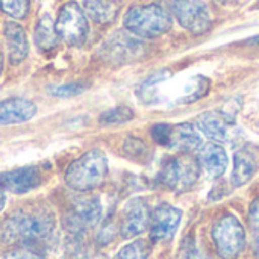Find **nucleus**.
<instances>
[{
    "label": "nucleus",
    "mask_w": 259,
    "mask_h": 259,
    "mask_svg": "<svg viewBox=\"0 0 259 259\" xmlns=\"http://www.w3.org/2000/svg\"><path fill=\"white\" fill-rule=\"evenodd\" d=\"M55 225V212L46 205L20 208L0 225V240L6 244L33 243L47 237Z\"/></svg>",
    "instance_id": "nucleus-1"
},
{
    "label": "nucleus",
    "mask_w": 259,
    "mask_h": 259,
    "mask_svg": "<svg viewBox=\"0 0 259 259\" xmlns=\"http://www.w3.org/2000/svg\"><path fill=\"white\" fill-rule=\"evenodd\" d=\"M108 158L100 149H91L73 161L65 171L67 185L80 193L96 190L108 176Z\"/></svg>",
    "instance_id": "nucleus-2"
},
{
    "label": "nucleus",
    "mask_w": 259,
    "mask_h": 259,
    "mask_svg": "<svg viewBox=\"0 0 259 259\" xmlns=\"http://www.w3.org/2000/svg\"><path fill=\"white\" fill-rule=\"evenodd\" d=\"M126 30L138 38H156L167 33L173 26L170 12L161 5H141L131 8L123 20Z\"/></svg>",
    "instance_id": "nucleus-3"
},
{
    "label": "nucleus",
    "mask_w": 259,
    "mask_h": 259,
    "mask_svg": "<svg viewBox=\"0 0 259 259\" xmlns=\"http://www.w3.org/2000/svg\"><path fill=\"white\" fill-rule=\"evenodd\" d=\"M200 176V164L187 153L168 156L162 161L156 181L161 187L173 193L191 190Z\"/></svg>",
    "instance_id": "nucleus-4"
},
{
    "label": "nucleus",
    "mask_w": 259,
    "mask_h": 259,
    "mask_svg": "<svg viewBox=\"0 0 259 259\" xmlns=\"http://www.w3.org/2000/svg\"><path fill=\"white\" fill-rule=\"evenodd\" d=\"M212 240L222 259H238L246 247V232L234 214H223L212 226Z\"/></svg>",
    "instance_id": "nucleus-5"
},
{
    "label": "nucleus",
    "mask_w": 259,
    "mask_h": 259,
    "mask_svg": "<svg viewBox=\"0 0 259 259\" xmlns=\"http://www.w3.org/2000/svg\"><path fill=\"white\" fill-rule=\"evenodd\" d=\"M147 53L146 44L134 33L117 30L100 47V56L109 64H129Z\"/></svg>",
    "instance_id": "nucleus-6"
},
{
    "label": "nucleus",
    "mask_w": 259,
    "mask_h": 259,
    "mask_svg": "<svg viewBox=\"0 0 259 259\" xmlns=\"http://www.w3.org/2000/svg\"><path fill=\"white\" fill-rule=\"evenodd\" d=\"M168 5L178 23L194 35L208 32L212 26L209 6L203 0H162Z\"/></svg>",
    "instance_id": "nucleus-7"
},
{
    "label": "nucleus",
    "mask_w": 259,
    "mask_h": 259,
    "mask_svg": "<svg viewBox=\"0 0 259 259\" xmlns=\"http://www.w3.org/2000/svg\"><path fill=\"white\" fill-rule=\"evenodd\" d=\"M55 27L59 38L68 46H82L90 32L87 15L76 2H67L61 6Z\"/></svg>",
    "instance_id": "nucleus-8"
},
{
    "label": "nucleus",
    "mask_w": 259,
    "mask_h": 259,
    "mask_svg": "<svg viewBox=\"0 0 259 259\" xmlns=\"http://www.w3.org/2000/svg\"><path fill=\"white\" fill-rule=\"evenodd\" d=\"M182 220V211L168 203L158 205L150 215V241L168 243L176 235Z\"/></svg>",
    "instance_id": "nucleus-9"
},
{
    "label": "nucleus",
    "mask_w": 259,
    "mask_h": 259,
    "mask_svg": "<svg viewBox=\"0 0 259 259\" xmlns=\"http://www.w3.org/2000/svg\"><path fill=\"white\" fill-rule=\"evenodd\" d=\"M150 215H152V211L144 199L141 197L131 199L124 205L121 211V217H120L121 237L126 240H131L146 232L150 226Z\"/></svg>",
    "instance_id": "nucleus-10"
},
{
    "label": "nucleus",
    "mask_w": 259,
    "mask_h": 259,
    "mask_svg": "<svg viewBox=\"0 0 259 259\" xmlns=\"http://www.w3.org/2000/svg\"><path fill=\"white\" fill-rule=\"evenodd\" d=\"M102 219V203L97 197H80L74 202L73 209L67 219V226L73 234H82L94 228Z\"/></svg>",
    "instance_id": "nucleus-11"
},
{
    "label": "nucleus",
    "mask_w": 259,
    "mask_h": 259,
    "mask_svg": "<svg viewBox=\"0 0 259 259\" xmlns=\"http://www.w3.org/2000/svg\"><path fill=\"white\" fill-rule=\"evenodd\" d=\"M42 182V176L38 167L27 165L0 175V185L5 191L12 194H26L36 190Z\"/></svg>",
    "instance_id": "nucleus-12"
},
{
    "label": "nucleus",
    "mask_w": 259,
    "mask_h": 259,
    "mask_svg": "<svg viewBox=\"0 0 259 259\" xmlns=\"http://www.w3.org/2000/svg\"><path fill=\"white\" fill-rule=\"evenodd\" d=\"M36 105L27 99H6L0 102V124L29 121L36 115Z\"/></svg>",
    "instance_id": "nucleus-13"
},
{
    "label": "nucleus",
    "mask_w": 259,
    "mask_h": 259,
    "mask_svg": "<svg viewBox=\"0 0 259 259\" xmlns=\"http://www.w3.org/2000/svg\"><path fill=\"white\" fill-rule=\"evenodd\" d=\"M197 161L200 167L208 173L209 178H220L228 167V155L220 146V143L211 141L205 146H200Z\"/></svg>",
    "instance_id": "nucleus-14"
},
{
    "label": "nucleus",
    "mask_w": 259,
    "mask_h": 259,
    "mask_svg": "<svg viewBox=\"0 0 259 259\" xmlns=\"http://www.w3.org/2000/svg\"><path fill=\"white\" fill-rule=\"evenodd\" d=\"M5 39L11 64H20L29 52V42L24 29L14 21H8L5 24Z\"/></svg>",
    "instance_id": "nucleus-15"
},
{
    "label": "nucleus",
    "mask_w": 259,
    "mask_h": 259,
    "mask_svg": "<svg viewBox=\"0 0 259 259\" xmlns=\"http://www.w3.org/2000/svg\"><path fill=\"white\" fill-rule=\"evenodd\" d=\"M202 146V138L199 135V129L191 123H181L171 127L168 147H173L182 153H190L193 150H199Z\"/></svg>",
    "instance_id": "nucleus-16"
},
{
    "label": "nucleus",
    "mask_w": 259,
    "mask_h": 259,
    "mask_svg": "<svg viewBox=\"0 0 259 259\" xmlns=\"http://www.w3.org/2000/svg\"><path fill=\"white\" fill-rule=\"evenodd\" d=\"M231 124L222 114L217 112H205L197 118L196 127L205 134L211 141L223 143L229 138V129Z\"/></svg>",
    "instance_id": "nucleus-17"
},
{
    "label": "nucleus",
    "mask_w": 259,
    "mask_h": 259,
    "mask_svg": "<svg viewBox=\"0 0 259 259\" xmlns=\"http://www.w3.org/2000/svg\"><path fill=\"white\" fill-rule=\"evenodd\" d=\"M258 170V161L252 150L241 149L234 156V171H232V184L234 187H243L252 181Z\"/></svg>",
    "instance_id": "nucleus-18"
},
{
    "label": "nucleus",
    "mask_w": 259,
    "mask_h": 259,
    "mask_svg": "<svg viewBox=\"0 0 259 259\" xmlns=\"http://www.w3.org/2000/svg\"><path fill=\"white\" fill-rule=\"evenodd\" d=\"M83 12L97 24L112 23L118 15V5L114 0H85Z\"/></svg>",
    "instance_id": "nucleus-19"
},
{
    "label": "nucleus",
    "mask_w": 259,
    "mask_h": 259,
    "mask_svg": "<svg viewBox=\"0 0 259 259\" xmlns=\"http://www.w3.org/2000/svg\"><path fill=\"white\" fill-rule=\"evenodd\" d=\"M35 42L41 52H50L59 44V35L56 32L55 23L49 14L42 15L35 27Z\"/></svg>",
    "instance_id": "nucleus-20"
},
{
    "label": "nucleus",
    "mask_w": 259,
    "mask_h": 259,
    "mask_svg": "<svg viewBox=\"0 0 259 259\" xmlns=\"http://www.w3.org/2000/svg\"><path fill=\"white\" fill-rule=\"evenodd\" d=\"M152 241L137 240L118 250L114 259H147L152 252Z\"/></svg>",
    "instance_id": "nucleus-21"
},
{
    "label": "nucleus",
    "mask_w": 259,
    "mask_h": 259,
    "mask_svg": "<svg viewBox=\"0 0 259 259\" xmlns=\"http://www.w3.org/2000/svg\"><path fill=\"white\" fill-rule=\"evenodd\" d=\"M134 118V111L127 106H117L114 109H109L100 115V123L102 124H120L131 121Z\"/></svg>",
    "instance_id": "nucleus-22"
},
{
    "label": "nucleus",
    "mask_w": 259,
    "mask_h": 259,
    "mask_svg": "<svg viewBox=\"0 0 259 259\" xmlns=\"http://www.w3.org/2000/svg\"><path fill=\"white\" fill-rule=\"evenodd\" d=\"M0 8L5 14L12 18H24L29 14V0H0Z\"/></svg>",
    "instance_id": "nucleus-23"
},
{
    "label": "nucleus",
    "mask_w": 259,
    "mask_h": 259,
    "mask_svg": "<svg viewBox=\"0 0 259 259\" xmlns=\"http://www.w3.org/2000/svg\"><path fill=\"white\" fill-rule=\"evenodd\" d=\"M87 90V83L83 82H73V83H64L49 88V94L55 97H74Z\"/></svg>",
    "instance_id": "nucleus-24"
},
{
    "label": "nucleus",
    "mask_w": 259,
    "mask_h": 259,
    "mask_svg": "<svg viewBox=\"0 0 259 259\" xmlns=\"http://www.w3.org/2000/svg\"><path fill=\"white\" fill-rule=\"evenodd\" d=\"M249 226H250V235H252V247L255 250V255L259 258V199H256L250 206Z\"/></svg>",
    "instance_id": "nucleus-25"
},
{
    "label": "nucleus",
    "mask_w": 259,
    "mask_h": 259,
    "mask_svg": "<svg viewBox=\"0 0 259 259\" xmlns=\"http://www.w3.org/2000/svg\"><path fill=\"white\" fill-rule=\"evenodd\" d=\"M124 152L127 153L129 158L135 159V161H143L149 156V149L144 144V141L138 140V138H127L124 143Z\"/></svg>",
    "instance_id": "nucleus-26"
},
{
    "label": "nucleus",
    "mask_w": 259,
    "mask_h": 259,
    "mask_svg": "<svg viewBox=\"0 0 259 259\" xmlns=\"http://www.w3.org/2000/svg\"><path fill=\"white\" fill-rule=\"evenodd\" d=\"M171 127L167 123H158L152 127V137L153 140L161 144V146H168L170 143V135H171Z\"/></svg>",
    "instance_id": "nucleus-27"
},
{
    "label": "nucleus",
    "mask_w": 259,
    "mask_h": 259,
    "mask_svg": "<svg viewBox=\"0 0 259 259\" xmlns=\"http://www.w3.org/2000/svg\"><path fill=\"white\" fill-rule=\"evenodd\" d=\"M0 259H47L42 255L29 250V249H14L5 253H0Z\"/></svg>",
    "instance_id": "nucleus-28"
},
{
    "label": "nucleus",
    "mask_w": 259,
    "mask_h": 259,
    "mask_svg": "<svg viewBox=\"0 0 259 259\" xmlns=\"http://www.w3.org/2000/svg\"><path fill=\"white\" fill-rule=\"evenodd\" d=\"M182 259H209L208 255L200 249L197 247L196 243L193 241H188L184 247V252H182Z\"/></svg>",
    "instance_id": "nucleus-29"
},
{
    "label": "nucleus",
    "mask_w": 259,
    "mask_h": 259,
    "mask_svg": "<svg viewBox=\"0 0 259 259\" xmlns=\"http://www.w3.org/2000/svg\"><path fill=\"white\" fill-rule=\"evenodd\" d=\"M5 203H6V197H5V190H3V187L0 185V211L3 209Z\"/></svg>",
    "instance_id": "nucleus-30"
},
{
    "label": "nucleus",
    "mask_w": 259,
    "mask_h": 259,
    "mask_svg": "<svg viewBox=\"0 0 259 259\" xmlns=\"http://www.w3.org/2000/svg\"><path fill=\"white\" fill-rule=\"evenodd\" d=\"M87 259H106L105 256H102V255H94V256H90V258Z\"/></svg>",
    "instance_id": "nucleus-31"
},
{
    "label": "nucleus",
    "mask_w": 259,
    "mask_h": 259,
    "mask_svg": "<svg viewBox=\"0 0 259 259\" xmlns=\"http://www.w3.org/2000/svg\"><path fill=\"white\" fill-rule=\"evenodd\" d=\"M252 41H253V42H256V44L259 46V35L258 36H255V38H252Z\"/></svg>",
    "instance_id": "nucleus-32"
},
{
    "label": "nucleus",
    "mask_w": 259,
    "mask_h": 259,
    "mask_svg": "<svg viewBox=\"0 0 259 259\" xmlns=\"http://www.w3.org/2000/svg\"><path fill=\"white\" fill-rule=\"evenodd\" d=\"M2 68H3V59H2V55H0V73H2Z\"/></svg>",
    "instance_id": "nucleus-33"
},
{
    "label": "nucleus",
    "mask_w": 259,
    "mask_h": 259,
    "mask_svg": "<svg viewBox=\"0 0 259 259\" xmlns=\"http://www.w3.org/2000/svg\"><path fill=\"white\" fill-rule=\"evenodd\" d=\"M219 2H226V0H219Z\"/></svg>",
    "instance_id": "nucleus-34"
},
{
    "label": "nucleus",
    "mask_w": 259,
    "mask_h": 259,
    "mask_svg": "<svg viewBox=\"0 0 259 259\" xmlns=\"http://www.w3.org/2000/svg\"><path fill=\"white\" fill-rule=\"evenodd\" d=\"M258 6H259V2H258Z\"/></svg>",
    "instance_id": "nucleus-35"
}]
</instances>
